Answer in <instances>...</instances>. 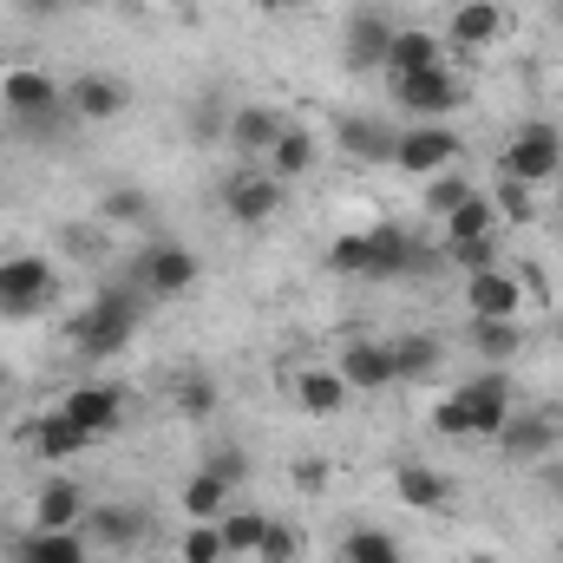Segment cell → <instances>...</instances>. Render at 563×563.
Returning <instances> with one entry per match:
<instances>
[{"label":"cell","mask_w":563,"mask_h":563,"mask_svg":"<svg viewBox=\"0 0 563 563\" xmlns=\"http://www.w3.org/2000/svg\"><path fill=\"white\" fill-rule=\"evenodd\" d=\"M86 511H92V498H86L79 478H46L33 492V531H79Z\"/></svg>","instance_id":"cell-13"},{"label":"cell","mask_w":563,"mask_h":563,"mask_svg":"<svg viewBox=\"0 0 563 563\" xmlns=\"http://www.w3.org/2000/svg\"><path fill=\"white\" fill-rule=\"evenodd\" d=\"M106 223H151V197L144 190H106Z\"/></svg>","instance_id":"cell-40"},{"label":"cell","mask_w":563,"mask_h":563,"mask_svg":"<svg viewBox=\"0 0 563 563\" xmlns=\"http://www.w3.org/2000/svg\"><path fill=\"white\" fill-rule=\"evenodd\" d=\"M210 407H217V387H210V380H184V413H190V420H203Z\"/></svg>","instance_id":"cell-43"},{"label":"cell","mask_w":563,"mask_h":563,"mask_svg":"<svg viewBox=\"0 0 563 563\" xmlns=\"http://www.w3.org/2000/svg\"><path fill=\"white\" fill-rule=\"evenodd\" d=\"M394 374L400 380H432L439 374V334H426V328L394 334Z\"/></svg>","instance_id":"cell-29"},{"label":"cell","mask_w":563,"mask_h":563,"mask_svg":"<svg viewBox=\"0 0 563 563\" xmlns=\"http://www.w3.org/2000/svg\"><path fill=\"white\" fill-rule=\"evenodd\" d=\"M459 407H465V420H472V439H498L505 420H511V380H505V367L472 374V380L459 387Z\"/></svg>","instance_id":"cell-8"},{"label":"cell","mask_w":563,"mask_h":563,"mask_svg":"<svg viewBox=\"0 0 563 563\" xmlns=\"http://www.w3.org/2000/svg\"><path fill=\"white\" fill-rule=\"evenodd\" d=\"M558 170H563V139H558V125H544V119H525L511 132V144L498 151V177H518L531 190H544Z\"/></svg>","instance_id":"cell-3"},{"label":"cell","mask_w":563,"mask_h":563,"mask_svg":"<svg viewBox=\"0 0 563 563\" xmlns=\"http://www.w3.org/2000/svg\"><path fill=\"white\" fill-rule=\"evenodd\" d=\"M341 563H407V558L394 551V538H387V531H367V525H361V531H347V538H341Z\"/></svg>","instance_id":"cell-34"},{"label":"cell","mask_w":563,"mask_h":563,"mask_svg":"<svg viewBox=\"0 0 563 563\" xmlns=\"http://www.w3.org/2000/svg\"><path fill=\"white\" fill-rule=\"evenodd\" d=\"M308 170H314V139H308L301 125H288V132L269 144V177L288 184V177H308Z\"/></svg>","instance_id":"cell-30"},{"label":"cell","mask_w":563,"mask_h":563,"mask_svg":"<svg viewBox=\"0 0 563 563\" xmlns=\"http://www.w3.org/2000/svg\"><path fill=\"white\" fill-rule=\"evenodd\" d=\"M334 144H341L354 164H394L400 132H394L387 119H341V125H334Z\"/></svg>","instance_id":"cell-19"},{"label":"cell","mask_w":563,"mask_h":563,"mask_svg":"<svg viewBox=\"0 0 563 563\" xmlns=\"http://www.w3.org/2000/svg\"><path fill=\"white\" fill-rule=\"evenodd\" d=\"M230 492H236V485H223V478L203 465V472L184 485V511H190V518H203V525H217V518L230 511Z\"/></svg>","instance_id":"cell-32"},{"label":"cell","mask_w":563,"mask_h":563,"mask_svg":"<svg viewBox=\"0 0 563 563\" xmlns=\"http://www.w3.org/2000/svg\"><path fill=\"white\" fill-rule=\"evenodd\" d=\"M0 380H7V374H0Z\"/></svg>","instance_id":"cell-49"},{"label":"cell","mask_w":563,"mask_h":563,"mask_svg":"<svg viewBox=\"0 0 563 563\" xmlns=\"http://www.w3.org/2000/svg\"><path fill=\"white\" fill-rule=\"evenodd\" d=\"M387 40H394V20L387 13H354L347 20V66L354 73H380L387 66Z\"/></svg>","instance_id":"cell-21"},{"label":"cell","mask_w":563,"mask_h":563,"mask_svg":"<svg viewBox=\"0 0 563 563\" xmlns=\"http://www.w3.org/2000/svg\"><path fill=\"white\" fill-rule=\"evenodd\" d=\"M558 563H563V538H558Z\"/></svg>","instance_id":"cell-47"},{"label":"cell","mask_w":563,"mask_h":563,"mask_svg":"<svg viewBox=\"0 0 563 563\" xmlns=\"http://www.w3.org/2000/svg\"><path fill=\"white\" fill-rule=\"evenodd\" d=\"M394 99H400V112L407 119H420V125H445L452 112H459V79L445 73V66H426V73H407V79H394Z\"/></svg>","instance_id":"cell-6"},{"label":"cell","mask_w":563,"mask_h":563,"mask_svg":"<svg viewBox=\"0 0 563 563\" xmlns=\"http://www.w3.org/2000/svg\"><path fill=\"white\" fill-rule=\"evenodd\" d=\"M394 492H400V505H407V511H439V505L452 498L445 472H432V465H420V459H407V465L394 472Z\"/></svg>","instance_id":"cell-25"},{"label":"cell","mask_w":563,"mask_h":563,"mask_svg":"<svg viewBox=\"0 0 563 563\" xmlns=\"http://www.w3.org/2000/svg\"><path fill=\"white\" fill-rule=\"evenodd\" d=\"M203 465H210V472H217L223 485H243V478H250V459H243V445H217V452H210Z\"/></svg>","instance_id":"cell-41"},{"label":"cell","mask_w":563,"mask_h":563,"mask_svg":"<svg viewBox=\"0 0 563 563\" xmlns=\"http://www.w3.org/2000/svg\"><path fill=\"white\" fill-rule=\"evenodd\" d=\"M505 223H498V210H492V197L485 190H472L452 217H439V243H472V236H498Z\"/></svg>","instance_id":"cell-23"},{"label":"cell","mask_w":563,"mask_h":563,"mask_svg":"<svg viewBox=\"0 0 563 563\" xmlns=\"http://www.w3.org/2000/svg\"><path fill=\"white\" fill-rule=\"evenodd\" d=\"M518 347H525L518 321H472V354H478L485 367H505V361H511Z\"/></svg>","instance_id":"cell-31"},{"label":"cell","mask_w":563,"mask_h":563,"mask_svg":"<svg viewBox=\"0 0 563 563\" xmlns=\"http://www.w3.org/2000/svg\"><path fill=\"white\" fill-rule=\"evenodd\" d=\"M13 558L20 563H92L79 531H26V538L13 544Z\"/></svg>","instance_id":"cell-27"},{"label":"cell","mask_w":563,"mask_h":563,"mask_svg":"<svg viewBox=\"0 0 563 563\" xmlns=\"http://www.w3.org/2000/svg\"><path fill=\"white\" fill-rule=\"evenodd\" d=\"M511 33V13L498 0H459L452 20H445V40L452 46H498Z\"/></svg>","instance_id":"cell-16"},{"label":"cell","mask_w":563,"mask_h":563,"mask_svg":"<svg viewBox=\"0 0 563 563\" xmlns=\"http://www.w3.org/2000/svg\"><path fill=\"white\" fill-rule=\"evenodd\" d=\"M177 558H184V563H223L230 551H223V531H217V525L190 518V525H184V538H177Z\"/></svg>","instance_id":"cell-35"},{"label":"cell","mask_w":563,"mask_h":563,"mask_svg":"<svg viewBox=\"0 0 563 563\" xmlns=\"http://www.w3.org/2000/svg\"><path fill=\"white\" fill-rule=\"evenodd\" d=\"M282 132H288V119L269 112V106H236V112H230V144H236V151H263V157H269V144H276Z\"/></svg>","instance_id":"cell-26"},{"label":"cell","mask_w":563,"mask_h":563,"mask_svg":"<svg viewBox=\"0 0 563 563\" xmlns=\"http://www.w3.org/2000/svg\"><path fill=\"white\" fill-rule=\"evenodd\" d=\"M295 400H301V413L334 420V413L347 407V380H341L334 367H308V374H295Z\"/></svg>","instance_id":"cell-24"},{"label":"cell","mask_w":563,"mask_h":563,"mask_svg":"<svg viewBox=\"0 0 563 563\" xmlns=\"http://www.w3.org/2000/svg\"><path fill=\"white\" fill-rule=\"evenodd\" d=\"M269 13H308V7H321V0H263Z\"/></svg>","instance_id":"cell-46"},{"label":"cell","mask_w":563,"mask_h":563,"mask_svg":"<svg viewBox=\"0 0 563 563\" xmlns=\"http://www.w3.org/2000/svg\"><path fill=\"white\" fill-rule=\"evenodd\" d=\"M492 210H498V223H531L538 217V190L518 184V177H498L492 184Z\"/></svg>","instance_id":"cell-33"},{"label":"cell","mask_w":563,"mask_h":563,"mask_svg":"<svg viewBox=\"0 0 563 563\" xmlns=\"http://www.w3.org/2000/svg\"><path fill=\"white\" fill-rule=\"evenodd\" d=\"M328 269H334V276H361V282H367V230H347V236H334V250H328Z\"/></svg>","instance_id":"cell-38"},{"label":"cell","mask_w":563,"mask_h":563,"mask_svg":"<svg viewBox=\"0 0 563 563\" xmlns=\"http://www.w3.org/2000/svg\"><path fill=\"white\" fill-rule=\"evenodd\" d=\"M59 295V269L46 256H0V314L33 321Z\"/></svg>","instance_id":"cell-4"},{"label":"cell","mask_w":563,"mask_h":563,"mask_svg":"<svg viewBox=\"0 0 563 563\" xmlns=\"http://www.w3.org/2000/svg\"><path fill=\"white\" fill-rule=\"evenodd\" d=\"M563 439V420L558 413H518V420H505L498 432V445H505V459H525V465H538V459H551Z\"/></svg>","instance_id":"cell-17"},{"label":"cell","mask_w":563,"mask_h":563,"mask_svg":"<svg viewBox=\"0 0 563 563\" xmlns=\"http://www.w3.org/2000/svg\"><path fill=\"white\" fill-rule=\"evenodd\" d=\"M217 531H223V551H230V558H256V551H263V531H269V511L230 505V511L217 518Z\"/></svg>","instance_id":"cell-28"},{"label":"cell","mask_w":563,"mask_h":563,"mask_svg":"<svg viewBox=\"0 0 563 563\" xmlns=\"http://www.w3.org/2000/svg\"><path fill=\"white\" fill-rule=\"evenodd\" d=\"M459 164V132L452 125H407L400 132V151H394V170L407 177H439Z\"/></svg>","instance_id":"cell-10"},{"label":"cell","mask_w":563,"mask_h":563,"mask_svg":"<svg viewBox=\"0 0 563 563\" xmlns=\"http://www.w3.org/2000/svg\"><path fill=\"white\" fill-rule=\"evenodd\" d=\"M59 7H99V0H26V13H59Z\"/></svg>","instance_id":"cell-45"},{"label":"cell","mask_w":563,"mask_h":563,"mask_svg":"<svg viewBox=\"0 0 563 563\" xmlns=\"http://www.w3.org/2000/svg\"><path fill=\"white\" fill-rule=\"evenodd\" d=\"M125 106H132V86L112 79V73H73V86H66V112H73L79 125L125 119Z\"/></svg>","instance_id":"cell-11"},{"label":"cell","mask_w":563,"mask_h":563,"mask_svg":"<svg viewBox=\"0 0 563 563\" xmlns=\"http://www.w3.org/2000/svg\"><path fill=\"white\" fill-rule=\"evenodd\" d=\"M73 420L86 426L92 439H112L119 426H125V387H106V380H86V387H73L66 400H59Z\"/></svg>","instance_id":"cell-14"},{"label":"cell","mask_w":563,"mask_h":563,"mask_svg":"<svg viewBox=\"0 0 563 563\" xmlns=\"http://www.w3.org/2000/svg\"><path fill=\"white\" fill-rule=\"evenodd\" d=\"M86 445H99V439H92L86 426L73 420L66 407H59V413H46V420L33 426V452H40V459H53V465H66V459H79Z\"/></svg>","instance_id":"cell-22"},{"label":"cell","mask_w":563,"mask_h":563,"mask_svg":"<svg viewBox=\"0 0 563 563\" xmlns=\"http://www.w3.org/2000/svg\"><path fill=\"white\" fill-rule=\"evenodd\" d=\"M465 308H472V321H518L525 314V282L511 269L465 276Z\"/></svg>","instance_id":"cell-12"},{"label":"cell","mask_w":563,"mask_h":563,"mask_svg":"<svg viewBox=\"0 0 563 563\" xmlns=\"http://www.w3.org/2000/svg\"><path fill=\"white\" fill-rule=\"evenodd\" d=\"M263 563H295L301 558V525H276L269 518V531H263V551H256Z\"/></svg>","instance_id":"cell-39"},{"label":"cell","mask_w":563,"mask_h":563,"mask_svg":"<svg viewBox=\"0 0 563 563\" xmlns=\"http://www.w3.org/2000/svg\"><path fill=\"white\" fill-rule=\"evenodd\" d=\"M334 374L347 380V394H387V387H400V374H394V341H367V334H354V341L341 347Z\"/></svg>","instance_id":"cell-9"},{"label":"cell","mask_w":563,"mask_h":563,"mask_svg":"<svg viewBox=\"0 0 563 563\" xmlns=\"http://www.w3.org/2000/svg\"><path fill=\"white\" fill-rule=\"evenodd\" d=\"M413 250H420L413 230L374 223V230H367V282H407L413 276Z\"/></svg>","instance_id":"cell-15"},{"label":"cell","mask_w":563,"mask_h":563,"mask_svg":"<svg viewBox=\"0 0 563 563\" xmlns=\"http://www.w3.org/2000/svg\"><path fill=\"white\" fill-rule=\"evenodd\" d=\"M432 432H439V439H472V420H465V407H459V394L432 407Z\"/></svg>","instance_id":"cell-42"},{"label":"cell","mask_w":563,"mask_h":563,"mask_svg":"<svg viewBox=\"0 0 563 563\" xmlns=\"http://www.w3.org/2000/svg\"><path fill=\"white\" fill-rule=\"evenodd\" d=\"M538 485H544V498H563V459H538Z\"/></svg>","instance_id":"cell-44"},{"label":"cell","mask_w":563,"mask_h":563,"mask_svg":"<svg viewBox=\"0 0 563 563\" xmlns=\"http://www.w3.org/2000/svg\"><path fill=\"white\" fill-rule=\"evenodd\" d=\"M426 66H445V40L426 33V26H394V40H387V66H380V73L407 79V73H426Z\"/></svg>","instance_id":"cell-20"},{"label":"cell","mask_w":563,"mask_h":563,"mask_svg":"<svg viewBox=\"0 0 563 563\" xmlns=\"http://www.w3.org/2000/svg\"><path fill=\"white\" fill-rule=\"evenodd\" d=\"M144 511H132V505H92L86 511V525H79V538L86 544H106V551H132V544H144Z\"/></svg>","instance_id":"cell-18"},{"label":"cell","mask_w":563,"mask_h":563,"mask_svg":"<svg viewBox=\"0 0 563 563\" xmlns=\"http://www.w3.org/2000/svg\"><path fill=\"white\" fill-rule=\"evenodd\" d=\"M445 250V263L452 269H465V276H485V269H498V236H472V243H439Z\"/></svg>","instance_id":"cell-36"},{"label":"cell","mask_w":563,"mask_h":563,"mask_svg":"<svg viewBox=\"0 0 563 563\" xmlns=\"http://www.w3.org/2000/svg\"><path fill=\"white\" fill-rule=\"evenodd\" d=\"M0 106H7L26 132H53L59 119H73V112H66V86H59L53 73H33V66H13V73L0 79Z\"/></svg>","instance_id":"cell-2"},{"label":"cell","mask_w":563,"mask_h":563,"mask_svg":"<svg viewBox=\"0 0 563 563\" xmlns=\"http://www.w3.org/2000/svg\"><path fill=\"white\" fill-rule=\"evenodd\" d=\"M282 177L269 170H236L230 184H223V210H230V223H243V230H263V223H276L282 217Z\"/></svg>","instance_id":"cell-7"},{"label":"cell","mask_w":563,"mask_h":563,"mask_svg":"<svg viewBox=\"0 0 563 563\" xmlns=\"http://www.w3.org/2000/svg\"><path fill=\"white\" fill-rule=\"evenodd\" d=\"M132 334H139V288H106V295H92V301L73 314V347H79L86 361L125 354Z\"/></svg>","instance_id":"cell-1"},{"label":"cell","mask_w":563,"mask_h":563,"mask_svg":"<svg viewBox=\"0 0 563 563\" xmlns=\"http://www.w3.org/2000/svg\"><path fill=\"white\" fill-rule=\"evenodd\" d=\"M465 197H472V177H459V170H439V177H426V210H432V217H452Z\"/></svg>","instance_id":"cell-37"},{"label":"cell","mask_w":563,"mask_h":563,"mask_svg":"<svg viewBox=\"0 0 563 563\" xmlns=\"http://www.w3.org/2000/svg\"><path fill=\"white\" fill-rule=\"evenodd\" d=\"M472 563H492V558H472Z\"/></svg>","instance_id":"cell-48"},{"label":"cell","mask_w":563,"mask_h":563,"mask_svg":"<svg viewBox=\"0 0 563 563\" xmlns=\"http://www.w3.org/2000/svg\"><path fill=\"white\" fill-rule=\"evenodd\" d=\"M125 276H132L139 295H184V288H197L203 263H197V250H184V243H151L144 256H132Z\"/></svg>","instance_id":"cell-5"}]
</instances>
